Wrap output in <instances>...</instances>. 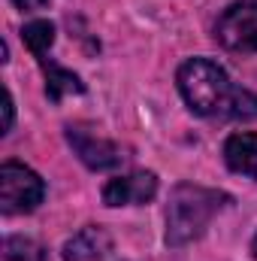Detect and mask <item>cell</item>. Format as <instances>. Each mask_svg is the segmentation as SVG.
Masks as SVG:
<instances>
[{
	"label": "cell",
	"instance_id": "1",
	"mask_svg": "<svg viewBox=\"0 0 257 261\" xmlns=\"http://www.w3.org/2000/svg\"><path fill=\"white\" fill-rule=\"evenodd\" d=\"M179 94L194 116L218 122L257 119V94L236 85L230 73L212 58H188L176 73Z\"/></svg>",
	"mask_w": 257,
	"mask_h": 261
},
{
	"label": "cell",
	"instance_id": "2",
	"mask_svg": "<svg viewBox=\"0 0 257 261\" xmlns=\"http://www.w3.org/2000/svg\"><path fill=\"white\" fill-rule=\"evenodd\" d=\"M230 203L227 192L194 186V182H179L170 192L167 203V246L182 249L206 234L212 219Z\"/></svg>",
	"mask_w": 257,
	"mask_h": 261
},
{
	"label": "cell",
	"instance_id": "3",
	"mask_svg": "<svg viewBox=\"0 0 257 261\" xmlns=\"http://www.w3.org/2000/svg\"><path fill=\"white\" fill-rule=\"evenodd\" d=\"M46 200V179L21 161H3L0 167V210L3 216L34 213Z\"/></svg>",
	"mask_w": 257,
	"mask_h": 261
},
{
	"label": "cell",
	"instance_id": "4",
	"mask_svg": "<svg viewBox=\"0 0 257 261\" xmlns=\"http://www.w3.org/2000/svg\"><path fill=\"white\" fill-rule=\"evenodd\" d=\"M215 40L233 55H257V0L230 3L215 21Z\"/></svg>",
	"mask_w": 257,
	"mask_h": 261
},
{
	"label": "cell",
	"instance_id": "5",
	"mask_svg": "<svg viewBox=\"0 0 257 261\" xmlns=\"http://www.w3.org/2000/svg\"><path fill=\"white\" fill-rule=\"evenodd\" d=\"M67 143L76 152V158L88 167V170H115L127 161L124 149L106 137H97L94 130L82 128V125H67Z\"/></svg>",
	"mask_w": 257,
	"mask_h": 261
},
{
	"label": "cell",
	"instance_id": "6",
	"mask_svg": "<svg viewBox=\"0 0 257 261\" xmlns=\"http://www.w3.org/2000/svg\"><path fill=\"white\" fill-rule=\"evenodd\" d=\"M157 195V176L151 170H133L124 176H112L103 186L106 206H139Z\"/></svg>",
	"mask_w": 257,
	"mask_h": 261
},
{
	"label": "cell",
	"instance_id": "7",
	"mask_svg": "<svg viewBox=\"0 0 257 261\" xmlns=\"http://www.w3.org/2000/svg\"><path fill=\"white\" fill-rule=\"evenodd\" d=\"M112 252V234L103 225H85L61 249L64 261H103Z\"/></svg>",
	"mask_w": 257,
	"mask_h": 261
},
{
	"label": "cell",
	"instance_id": "8",
	"mask_svg": "<svg viewBox=\"0 0 257 261\" xmlns=\"http://www.w3.org/2000/svg\"><path fill=\"white\" fill-rule=\"evenodd\" d=\"M227 167L239 176H248L257 179V134L254 130H236L224 140V149H221Z\"/></svg>",
	"mask_w": 257,
	"mask_h": 261
},
{
	"label": "cell",
	"instance_id": "9",
	"mask_svg": "<svg viewBox=\"0 0 257 261\" xmlns=\"http://www.w3.org/2000/svg\"><path fill=\"white\" fill-rule=\"evenodd\" d=\"M40 67H43V76H46V97L52 103H61L67 94H85V82L73 70L55 64L52 58H40Z\"/></svg>",
	"mask_w": 257,
	"mask_h": 261
},
{
	"label": "cell",
	"instance_id": "10",
	"mask_svg": "<svg viewBox=\"0 0 257 261\" xmlns=\"http://www.w3.org/2000/svg\"><path fill=\"white\" fill-rule=\"evenodd\" d=\"M3 261H49V249L37 243L34 237L12 234L3 243Z\"/></svg>",
	"mask_w": 257,
	"mask_h": 261
},
{
	"label": "cell",
	"instance_id": "11",
	"mask_svg": "<svg viewBox=\"0 0 257 261\" xmlns=\"http://www.w3.org/2000/svg\"><path fill=\"white\" fill-rule=\"evenodd\" d=\"M21 40H24V46H27L37 58H46V52H49L52 43H55V24L46 21V18L27 21V24L21 28Z\"/></svg>",
	"mask_w": 257,
	"mask_h": 261
},
{
	"label": "cell",
	"instance_id": "12",
	"mask_svg": "<svg viewBox=\"0 0 257 261\" xmlns=\"http://www.w3.org/2000/svg\"><path fill=\"white\" fill-rule=\"evenodd\" d=\"M3 97H6V103H3V113H6V122H3V134H9V130H12V119H15V103H12V91H9V88L3 91Z\"/></svg>",
	"mask_w": 257,
	"mask_h": 261
},
{
	"label": "cell",
	"instance_id": "13",
	"mask_svg": "<svg viewBox=\"0 0 257 261\" xmlns=\"http://www.w3.org/2000/svg\"><path fill=\"white\" fill-rule=\"evenodd\" d=\"M52 0H12V6H18L21 12H37V9H43V6H49Z\"/></svg>",
	"mask_w": 257,
	"mask_h": 261
},
{
	"label": "cell",
	"instance_id": "14",
	"mask_svg": "<svg viewBox=\"0 0 257 261\" xmlns=\"http://www.w3.org/2000/svg\"><path fill=\"white\" fill-rule=\"evenodd\" d=\"M251 252H254V258H257V234H254V240H251Z\"/></svg>",
	"mask_w": 257,
	"mask_h": 261
}]
</instances>
